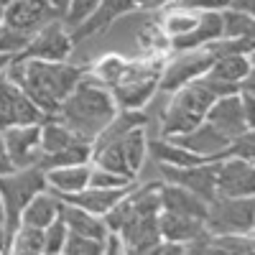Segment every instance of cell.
<instances>
[{"label":"cell","instance_id":"6da1fadb","mask_svg":"<svg viewBox=\"0 0 255 255\" xmlns=\"http://www.w3.org/2000/svg\"><path fill=\"white\" fill-rule=\"evenodd\" d=\"M5 74L31 97V102L44 113V120H46L59 110L61 100L77 87V82L84 77V69L67 64V61L13 56Z\"/></svg>","mask_w":255,"mask_h":255},{"label":"cell","instance_id":"7a4b0ae2","mask_svg":"<svg viewBox=\"0 0 255 255\" xmlns=\"http://www.w3.org/2000/svg\"><path fill=\"white\" fill-rule=\"evenodd\" d=\"M115 113H118V105H115L113 92L108 87H102V84H97L95 79L82 77L77 82V87L61 100L59 110L46 120H59L79 140L92 143L102 128L115 118Z\"/></svg>","mask_w":255,"mask_h":255},{"label":"cell","instance_id":"3957f363","mask_svg":"<svg viewBox=\"0 0 255 255\" xmlns=\"http://www.w3.org/2000/svg\"><path fill=\"white\" fill-rule=\"evenodd\" d=\"M174 92L176 95H174L171 105H168V110L163 115V125H161V133L166 138L197 128L204 120V113H207L209 105L222 95H235L238 84H227V82H220V79H212V77L202 74L197 79L181 84Z\"/></svg>","mask_w":255,"mask_h":255},{"label":"cell","instance_id":"277c9868","mask_svg":"<svg viewBox=\"0 0 255 255\" xmlns=\"http://www.w3.org/2000/svg\"><path fill=\"white\" fill-rule=\"evenodd\" d=\"M148 156V135H145V125H138L133 130H128L125 135L105 143L92 151V161L100 168L115 171L125 179L135 181L140 168Z\"/></svg>","mask_w":255,"mask_h":255},{"label":"cell","instance_id":"5b68a950","mask_svg":"<svg viewBox=\"0 0 255 255\" xmlns=\"http://www.w3.org/2000/svg\"><path fill=\"white\" fill-rule=\"evenodd\" d=\"M46 189V174L38 166H26V168H13L8 174H0V199L5 209V240H10V232L18 227V217L23 207L36 197L38 191Z\"/></svg>","mask_w":255,"mask_h":255},{"label":"cell","instance_id":"8992f818","mask_svg":"<svg viewBox=\"0 0 255 255\" xmlns=\"http://www.w3.org/2000/svg\"><path fill=\"white\" fill-rule=\"evenodd\" d=\"M204 225L212 235H250L253 232V197H215L207 202Z\"/></svg>","mask_w":255,"mask_h":255},{"label":"cell","instance_id":"52a82bcc","mask_svg":"<svg viewBox=\"0 0 255 255\" xmlns=\"http://www.w3.org/2000/svg\"><path fill=\"white\" fill-rule=\"evenodd\" d=\"M74 49L69 28L61 23V18H54L44 23L26 44V49L15 54L20 59H44V61H67Z\"/></svg>","mask_w":255,"mask_h":255},{"label":"cell","instance_id":"ba28073f","mask_svg":"<svg viewBox=\"0 0 255 255\" xmlns=\"http://www.w3.org/2000/svg\"><path fill=\"white\" fill-rule=\"evenodd\" d=\"M158 77L161 72H151L145 67H130L128 64L118 84L110 87L115 105L123 110H143V105L158 90Z\"/></svg>","mask_w":255,"mask_h":255},{"label":"cell","instance_id":"9c48e42d","mask_svg":"<svg viewBox=\"0 0 255 255\" xmlns=\"http://www.w3.org/2000/svg\"><path fill=\"white\" fill-rule=\"evenodd\" d=\"M44 123V113L31 102V97L18 87L8 74L0 77V130L10 125Z\"/></svg>","mask_w":255,"mask_h":255},{"label":"cell","instance_id":"30bf717a","mask_svg":"<svg viewBox=\"0 0 255 255\" xmlns=\"http://www.w3.org/2000/svg\"><path fill=\"white\" fill-rule=\"evenodd\" d=\"M168 140L186 148L189 153L199 156L202 161H220L232 156L230 153V138L222 135L217 128H212L207 120H202L197 128H191L186 133H176V135H168Z\"/></svg>","mask_w":255,"mask_h":255},{"label":"cell","instance_id":"8fae6325","mask_svg":"<svg viewBox=\"0 0 255 255\" xmlns=\"http://www.w3.org/2000/svg\"><path fill=\"white\" fill-rule=\"evenodd\" d=\"M215 189L217 197H253V161H245L240 156H227L215 161Z\"/></svg>","mask_w":255,"mask_h":255},{"label":"cell","instance_id":"7c38bea8","mask_svg":"<svg viewBox=\"0 0 255 255\" xmlns=\"http://www.w3.org/2000/svg\"><path fill=\"white\" fill-rule=\"evenodd\" d=\"M158 171L163 174V181L179 184V186H184L189 191H194V194L202 197L204 202H212L217 197V189H215V161H204V163H194V166L158 163Z\"/></svg>","mask_w":255,"mask_h":255},{"label":"cell","instance_id":"4fadbf2b","mask_svg":"<svg viewBox=\"0 0 255 255\" xmlns=\"http://www.w3.org/2000/svg\"><path fill=\"white\" fill-rule=\"evenodd\" d=\"M8 158L15 168L36 166L41 156V123L33 125H10L0 130Z\"/></svg>","mask_w":255,"mask_h":255},{"label":"cell","instance_id":"5bb4252c","mask_svg":"<svg viewBox=\"0 0 255 255\" xmlns=\"http://www.w3.org/2000/svg\"><path fill=\"white\" fill-rule=\"evenodd\" d=\"M204 120L212 125V128H217V130L222 135H227L230 140L232 138H238L243 135L245 130H253L248 118H245V110H243V102H240V95H222L217 97L215 102L207 108L204 113Z\"/></svg>","mask_w":255,"mask_h":255},{"label":"cell","instance_id":"9a60e30c","mask_svg":"<svg viewBox=\"0 0 255 255\" xmlns=\"http://www.w3.org/2000/svg\"><path fill=\"white\" fill-rule=\"evenodd\" d=\"M118 238L123 240V248L130 253H151V248L161 240L158 212H135L133 209L130 220L118 230Z\"/></svg>","mask_w":255,"mask_h":255},{"label":"cell","instance_id":"2e32d148","mask_svg":"<svg viewBox=\"0 0 255 255\" xmlns=\"http://www.w3.org/2000/svg\"><path fill=\"white\" fill-rule=\"evenodd\" d=\"M54 18H61V15L46 0H13L10 5L3 8V23H8L18 31H26L31 36Z\"/></svg>","mask_w":255,"mask_h":255},{"label":"cell","instance_id":"e0dca14e","mask_svg":"<svg viewBox=\"0 0 255 255\" xmlns=\"http://www.w3.org/2000/svg\"><path fill=\"white\" fill-rule=\"evenodd\" d=\"M212 61H215V54H212V51H207V49H204V51H194V49H191L186 56H181L179 61H174L166 72H161V77H158V90H161V92H174V90H179L181 84L202 77V74L212 67Z\"/></svg>","mask_w":255,"mask_h":255},{"label":"cell","instance_id":"ac0fdd59","mask_svg":"<svg viewBox=\"0 0 255 255\" xmlns=\"http://www.w3.org/2000/svg\"><path fill=\"white\" fill-rule=\"evenodd\" d=\"M133 8H135V0H100V5L95 8V13L87 20H82L77 28H72L69 36L77 44V41H84L92 33L108 31V26H113L120 15H125L128 10H133Z\"/></svg>","mask_w":255,"mask_h":255},{"label":"cell","instance_id":"d6986e66","mask_svg":"<svg viewBox=\"0 0 255 255\" xmlns=\"http://www.w3.org/2000/svg\"><path fill=\"white\" fill-rule=\"evenodd\" d=\"M222 36V18L220 10H202L197 15V23L191 26L186 33L174 36L171 46L176 51H191V49H202L207 44H212L215 38Z\"/></svg>","mask_w":255,"mask_h":255},{"label":"cell","instance_id":"ffe728a7","mask_svg":"<svg viewBox=\"0 0 255 255\" xmlns=\"http://www.w3.org/2000/svg\"><path fill=\"white\" fill-rule=\"evenodd\" d=\"M158 202L163 212H176V215H189L197 220L207 217V202L179 184H158Z\"/></svg>","mask_w":255,"mask_h":255},{"label":"cell","instance_id":"44dd1931","mask_svg":"<svg viewBox=\"0 0 255 255\" xmlns=\"http://www.w3.org/2000/svg\"><path fill=\"white\" fill-rule=\"evenodd\" d=\"M59 217L64 220L69 232H77V235H84V238H95V240L105 243V238H108V232H110L102 217L92 215V212L82 209L77 204L61 202V199H59Z\"/></svg>","mask_w":255,"mask_h":255},{"label":"cell","instance_id":"7402d4cb","mask_svg":"<svg viewBox=\"0 0 255 255\" xmlns=\"http://www.w3.org/2000/svg\"><path fill=\"white\" fill-rule=\"evenodd\" d=\"M46 174V189L54 197L59 194H74L90 184V163H74V166H59L49 168Z\"/></svg>","mask_w":255,"mask_h":255},{"label":"cell","instance_id":"603a6c76","mask_svg":"<svg viewBox=\"0 0 255 255\" xmlns=\"http://www.w3.org/2000/svg\"><path fill=\"white\" fill-rule=\"evenodd\" d=\"M56 217H59V199L49 189H44V191H38L36 197H31V202L23 207V212H20V217H18V225H31V227L44 230Z\"/></svg>","mask_w":255,"mask_h":255},{"label":"cell","instance_id":"cb8c5ba5","mask_svg":"<svg viewBox=\"0 0 255 255\" xmlns=\"http://www.w3.org/2000/svg\"><path fill=\"white\" fill-rule=\"evenodd\" d=\"M253 72V64L248 59V54H222V56H215L212 67L204 72L207 77L212 79H220V82H227V84H238Z\"/></svg>","mask_w":255,"mask_h":255},{"label":"cell","instance_id":"d4e9b609","mask_svg":"<svg viewBox=\"0 0 255 255\" xmlns=\"http://www.w3.org/2000/svg\"><path fill=\"white\" fill-rule=\"evenodd\" d=\"M92 161V143H72L67 148H59L51 153H41L38 156V168L49 171V168L59 166H74V163H90Z\"/></svg>","mask_w":255,"mask_h":255},{"label":"cell","instance_id":"484cf974","mask_svg":"<svg viewBox=\"0 0 255 255\" xmlns=\"http://www.w3.org/2000/svg\"><path fill=\"white\" fill-rule=\"evenodd\" d=\"M10 253H44V230L31 225H18L8 240Z\"/></svg>","mask_w":255,"mask_h":255},{"label":"cell","instance_id":"4316f807","mask_svg":"<svg viewBox=\"0 0 255 255\" xmlns=\"http://www.w3.org/2000/svg\"><path fill=\"white\" fill-rule=\"evenodd\" d=\"M220 18H222V36L220 38H245V36H253V13L225 8V10H220Z\"/></svg>","mask_w":255,"mask_h":255},{"label":"cell","instance_id":"83f0119b","mask_svg":"<svg viewBox=\"0 0 255 255\" xmlns=\"http://www.w3.org/2000/svg\"><path fill=\"white\" fill-rule=\"evenodd\" d=\"M61 253H67V255H100V253H105V243L67 230V240H64Z\"/></svg>","mask_w":255,"mask_h":255},{"label":"cell","instance_id":"f1b7e54d","mask_svg":"<svg viewBox=\"0 0 255 255\" xmlns=\"http://www.w3.org/2000/svg\"><path fill=\"white\" fill-rule=\"evenodd\" d=\"M31 41V33L26 31H18L8 23L0 20V54H8V56H15L26 49V44Z\"/></svg>","mask_w":255,"mask_h":255},{"label":"cell","instance_id":"f546056e","mask_svg":"<svg viewBox=\"0 0 255 255\" xmlns=\"http://www.w3.org/2000/svg\"><path fill=\"white\" fill-rule=\"evenodd\" d=\"M97 5H100V0H69L67 8H64L61 23L72 31V28H77V26L82 23V20H87V18L95 13Z\"/></svg>","mask_w":255,"mask_h":255},{"label":"cell","instance_id":"4dcf8cb0","mask_svg":"<svg viewBox=\"0 0 255 255\" xmlns=\"http://www.w3.org/2000/svg\"><path fill=\"white\" fill-rule=\"evenodd\" d=\"M125 67H128V64H125L123 59H118V56H108V59H102V61L97 64V67H95V82L110 90V87H115L118 79L123 77Z\"/></svg>","mask_w":255,"mask_h":255},{"label":"cell","instance_id":"1f68e13d","mask_svg":"<svg viewBox=\"0 0 255 255\" xmlns=\"http://www.w3.org/2000/svg\"><path fill=\"white\" fill-rule=\"evenodd\" d=\"M135 181L130 179H125L115 171H108V168H90V184L87 186H97V189H123V186H133Z\"/></svg>","mask_w":255,"mask_h":255},{"label":"cell","instance_id":"d6a6232c","mask_svg":"<svg viewBox=\"0 0 255 255\" xmlns=\"http://www.w3.org/2000/svg\"><path fill=\"white\" fill-rule=\"evenodd\" d=\"M64 240H67V225H64L61 217H56L51 225L44 227V253H49V255L61 253Z\"/></svg>","mask_w":255,"mask_h":255},{"label":"cell","instance_id":"836d02e7","mask_svg":"<svg viewBox=\"0 0 255 255\" xmlns=\"http://www.w3.org/2000/svg\"><path fill=\"white\" fill-rule=\"evenodd\" d=\"M181 10H225L232 0H171Z\"/></svg>","mask_w":255,"mask_h":255},{"label":"cell","instance_id":"e575fe53","mask_svg":"<svg viewBox=\"0 0 255 255\" xmlns=\"http://www.w3.org/2000/svg\"><path fill=\"white\" fill-rule=\"evenodd\" d=\"M13 163H10V158H8V151H5V143H3V135H0V174H8V171H13Z\"/></svg>","mask_w":255,"mask_h":255},{"label":"cell","instance_id":"d590c367","mask_svg":"<svg viewBox=\"0 0 255 255\" xmlns=\"http://www.w3.org/2000/svg\"><path fill=\"white\" fill-rule=\"evenodd\" d=\"M163 3H171V0H135V8H156Z\"/></svg>","mask_w":255,"mask_h":255},{"label":"cell","instance_id":"8d00e7d4","mask_svg":"<svg viewBox=\"0 0 255 255\" xmlns=\"http://www.w3.org/2000/svg\"><path fill=\"white\" fill-rule=\"evenodd\" d=\"M46 3L59 13V15H64V8H67V3H69V0H46Z\"/></svg>","mask_w":255,"mask_h":255},{"label":"cell","instance_id":"74e56055","mask_svg":"<svg viewBox=\"0 0 255 255\" xmlns=\"http://www.w3.org/2000/svg\"><path fill=\"white\" fill-rule=\"evenodd\" d=\"M10 59H13V56H8V54H0V77L5 74V69H8V64H10Z\"/></svg>","mask_w":255,"mask_h":255},{"label":"cell","instance_id":"f35d334b","mask_svg":"<svg viewBox=\"0 0 255 255\" xmlns=\"http://www.w3.org/2000/svg\"><path fill=\"white\" fill-rule=\"evenodd\" d=\"M0 250H8V240H5V227L0 225Z\"/></svg>","mask_w":255,"mask_h":255},{"label":"cell","instance_id":"ab89813d","mask_svg":"<svg viewBox=\"0 0 255 255\" xmlns=\"http://www.w3.org/2000/svg\"><path fill=\"white\" fill-rule=\"evenodd\" d=\"M5 222V209H3V199H0V225Z\"/></svg>","mask_w":255,"mask_h":255},{"label":"cell","instance_id":"60d3db41","mask_svg":"<svg viewBox=\"0 0 255 255\" xmlns=\"http://www.w3.org/2000/svg\"><path fill=\"white\" fill-rule=\"evenodd\" d=\"M13 0H0V8H5V5H10Z\"/></svg>","mask_w":255,"mask_h":255},{"label":"cell","instance_id":"b9f144b4","mask_svg":"<svg viewBox=\"0 0 255 255\" xmlns=\"http://www.w3.org/2000/svg\"><path fill=\"white\" fill-rule=\"evenodd\" d=\"M0 20H3V8H0Z\"/></svg>","mask_w":255,"mask_h":255}]
</instances>
